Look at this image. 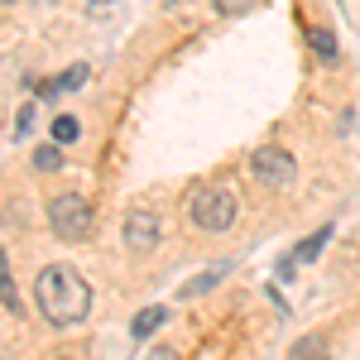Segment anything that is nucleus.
Segmentation results:
<instances>
[{"label":"nucleus","mask_w":360,"mask_h":360,"mask_svg":"<svg viewBox=\"0 0 360 360\" xmlns=\"http://www.w3.org/2000/svg\"><path fill=\"white\" fill-rule=\"evenodd\" d=\"M34 307L53 327H77L91 312V288H86V278L72 264H49L34 278Z\"/></svg>","instance_id":"nucleus-1"},{"label":"nucleus","mask_w":360,"mask_h":360,"mask_svg":"<svg viewBox=\"0 0 360 360\" xmlns=\"http://www.w3.org/2000/svg\"><path fill=\"white\" fill-rule=\"evenodd\" d=\"M236 197L226 193V188H217V183H207V188H197L193 197H188V221L197 226V231H207V236H221V231H231L236 226Z\"/></svg>","instance_id":"nucleus-2"},{"label":"nucleus","mask_w":360,"mask_h":360,"mask_svg":"<svg viewBox=\"0 0 360 360\" xmlns=\"http://www.w3.org/2000/svg\"><path fill=\"white\" fill-rule=\"evenodd\" d=\"M91 221H96V212H91V202L82 193H63L49 202V231H53L58 240H68V245H77L91 236Z\"/></svg>","instance_id":"nucleus-3"},{"label":"nucleus","mask_w":360,"mask_h":360,"mask_svg":"<svg viewBox=\"0 0 360 360\" xmlns=\"http://www.w3.org/2000/svg\"><path fill=\"white\" fill-rule=\"evenodd\" d=\"M250 173H255V183H264V188H288V183L298 178V164H293L288 149H278V144H259L255 159H250Z\"/></svg>","instance_id":"nucleus-4"},{"label":"nucleus","mask_w":360,"mask_h":360,"mask_svg":"<svg viewBox=\"0 0 360 360\" xmlns=\"http://www.w3.org/2000/svg\"><path fill=\"white\" fill-rule=\"evenodd\" d=\"M125 245L130 250H154L159 245V212L135 207V212L125 217Z\"/></svg>","instance_id":"nucleus-5"},{"label":"nucleus","mask_w":360,"mask_h":360,"mask_svg":"<svg viewBox=\"0 0 360 360\" xmlns=\"http://www.w3.org/2000/svg\"><path fill=\"white\" fill-rule=\"evenodd\" d=\"M164 322H168V307H159V303H154V307H144V312L135 317V327H130V336H154L159 327H164Z\"/></svg>","instance_id":"nucleus-6"},{"label":"nucleus","mask_w":360,"mask_h":360,"mask_svg":"<svg viewBox=\"0 0 360 360\" xmlns=\"http://www.w3.org/2000/svg\"><path fill=\"white\" fill-rule=\"evenodd\" d=\"M327 240H332V226H322L317 236H307V240L293 250L288 259H293V264H307V259H317V255H322V245H327Z\"/></svg>","instance_id":"nucleus-7"},{"label":"nucleus","mask_w":360,"mask_h":360,"mask_svg":"<svg viewBox=\"0 0 360 360\" xmlns=\"http://www.w3.org/2000/svg\"><path fill=\"white\" fill-rule=\"evenodd\" d=\"M288 360H327V336H303Z\"/></svg>","instance_id":"nucleus-8"},{"label":"nucleus","mask_w":360,"mask_h":360,"mask_svg":"<svg viewBox=\"0 0 360 360\" xmlns=\"http://www.w3.org/2000/svg\"><path fill=\"white\" fill-rule=\"evenodd\" d=\"M221 274H226V264H217V269H207L202 278H193V283L183 288V298H202L207 288H217V283H221Z\"/></svg>","instance_id":"nucleus-9"},{"label":"nucleus","mask_w":360,"mask_h":360,"mask_svg":"<svg viewBox=\"0 0 360 360\" xmlns=\"http://www.w3.org/2000/svg\"><path fill=\"white\" fill-rule=\"evenodd\" d=\"M82 82H86V68L77 63V68H68V72H63L58 82H49V86H44V96H53V91H72V86H82Z\"/></svg>","instance_id":"nucleus-10"},{"label":"nucleus","mask_w":360,"mask_h":360,"mask_svg":"<svg viewBox=\"0 0 360 360\" xmlns=\"http://www.w3.org/2000/svg\"><path fill=\"white\" fill-rule=\"evenodd\" d=\"M312 49H317L322 63H336V34L332 29H312Z\"/></svg>","instance_id":"nucleus-11"},{"label":"nucleus","mask_w":360,"mask_h":360,"mask_svg":"<svg viewBox=\"0 0 360 360\" xmlns=\"http://www.w3.org/2000/svg\"><path fill=\"white\" fill-rule=\"evenodd\" d=\"M0 307L20 312V298H15V278H10V269H5V264H0Z\"/></svg>","instance_id":"nucleus-12"},{"label":"nucleus","mask_w":360,"mask_h":360,"mask_svg":"<svg viewBox=\"0 0 360 360\" xmlns=\"http://www.w3.org/2000/svg\"><path fill=\"white\" fill-rule=\"evenodd\" d=\"M58 164H63V154H58L53 144H39V149H34V168H44V173H53Z\"/></svg>","instance_id":"nucleus-13"},{"label":"nucleus","mask_w":360,"mask_h":360,"mask_svg":"<svg viewBox=\"0 0 360 360\" xmlns=\"http://www.w3.org/2000/svg\"><path fill=\"white\" fill-rule=\"evenodd\" d=\"M77 139V120L72 115H58L53 120V144H72Z\"/></svg>","instance_id":"nucleus-14"},{"label":"nucleus","mask_w":360,"mask_h":360,"mask_svg":"<svg viewBox=\"0 0 360 360\" xmlns=\"http://www.w3.org/2000/svg\"><path fill=\"white\" fill-rule=\"evenodd\" d=\"M212 5H217L221 15H245V10L255 5V0H212Z\"/></svg>","instance_id":"nucleus-15"},{"label":"nucleus","mask_w":360,"mask_h":360,"mask_svg":"<svg viewBox=\"0 0 360 360\" xmlns=\"http://www.w3.org/2000/svg\"><path fill=\"white\" fill-rule=\"evenodd\" d=\"M149 360H183V356H178L173 346H159V351H149Z\"/></svg>","instance_id":"nucleus-16"},{"label":"nucleus","mask_w":360,"mask_h":360,"mask_svg":"<svg viewBox=\"0 0 360 360\" xmlns=\"http://www.w3.org/2000/svg\"><path fill=\"white\" fill-rule=\"evenodd\" d=\"M91 5H111V0H91Z\"/></svg>","instance_id":"nucleus-17"}]
</instances>
